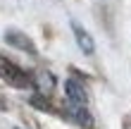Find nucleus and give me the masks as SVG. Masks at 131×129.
<instances>
[{
	"mask_svg": "<svg viewBox=\"0 0 131 129\" xmlns=\"http://www.w3.org/2000/svg\"><path fill=\"white\" fill-rule=\"evenodd\" d=\"M34 84H36V88L41 91V93H50V91L55 88V77H52L50 72H38Z\"/></svg>",
	"mask_w": 131,
	"mask_h": 129,
	"instance_id": "423d86ee",
	"label": "nucleus"
},
{
	"mask_svg": "<svg viewBox=\"0 0 131 129\" xmlns=\"http://www.w3.org/2000/svg\"><path fill=\"white\" fill-rule=\"evenodd\" d=\"M0 77H3L7 84L17 86V88H24V86H31V79H29V74L24 70H19L14 62H10V60L0 57Z\"/></svg>",
	"mask_w": 131,
	"mask_h": 129,
	"instance_id": "f257e3e1",
	"label": "nucleus"
},
{
	"mask_svg": "<svg viewBox=\"0 0 131 129\" xmlns=\"http://www.w3.org/2000/svg\"><path fill=\"white\" fill-rule=\"evenodd\" d=\"M5 41L10 43V45H14V48H19V50H24V53H36V45L31 43V38H29L26 34H21V31H17V29H10V31L5 34Z\"/></svg>",
	"mask_w": 131,
	"mask_h": 129,
	"instance_id": "7ed1b4c3",
	"label": "nucleus"
},
{
	"mask_svg": "<svg viewBox=\"0 0 131 129\" xmlns=\"http://www.w3.org/2000/svg\"><path fill=\"white\" fill-rule=\"evenodd\" d=\"M64 93H67V103H72V105H86L88 103L86 91H83V86L76 79H67L64 81Z\"/></svg>",
	"mask_w": 131,
	"mask_h": 129,
	"instance_id": "f03ea898",
	"label": "nucleus"
},
{
	"mask_svg": "<svg viewBox=\"0 0 131 129\" xmlns=\"http://www.w3.org/2000/svg\"><path fill=\"white\" fill-rule=\"evenodd\" d=\"M67 110H69V117L74 120L76 124H81V127H93V117H91V112L86 110V105H72V103H67Z\"/></svg>",
	"mask_w": 131,
	"mask_h": 129,
	"instance_id": "39448f33",
	"label": "nucleus"
},
{
	"mask_svg": "<svg viewBox=\"0 0 131 129\" xmlns=\"http://www.w3.org/2000/svg\"><path fill=\"white\" fill-rule=\"evenodd\" d=\"M72 31H74V36H76V43H79V48L86 53V55H91V53L95 50V43H93V38H91V34L79 24V22H72Z\"/></svg>",
	"mask_w": 131,
	"mask_h": 129,
	"instance_id": "20e7f679",
	"label": "nucleus"
}]
</instances>
